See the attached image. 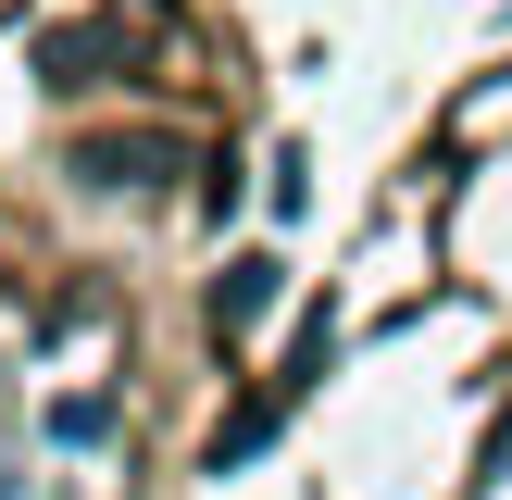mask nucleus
<instances>
[{"instance_id":"f257e3e1","label":"nucleus","mask_w":512,"mask_h":500,"mask_svg":"<svg viewBox=\"0 0 512 500\" xmlns=\"http://www.w3.org/2000/svg\"><path fill=\"white\" fill-rule=\"evenodd\" d=\"M75 175H88V188H163L175 138L163 125H100V138H75Z\"/></svg>"},{"instance_id":"f03ea898","label":"nucleus","mask_w":512,"mask_h":500,"mask_svg":"<svg viewBox=\"0 0 512 500\" xmlns=\"http://www.w3.org/2000/svg\"><path fill=\"white\" fill-rule=\"evenodd\" d=\"M275 288H288V263H275V250H238V263L213 275V338H250V325L275 313Z\"/></svg>"},{"instance_id":"7ed1b4c3","label":"nucleus","mask_w":512,"mask_h":500,"mask_svg":"<svg viewBox=\"0 0 512 500\" xmlns=\"http://www.w3.org/2000/svg\"><path fill=\"white\" fill-rule=\"evenodd\" d=\"M275 425H288V400H238V413L213 425V450H200V463H213V475H238L250 450H275Z\"/></svg>"},{"instance_id":"20e7f679","label":"nucleus","mask_w":512,"mask_h":500,"mask_svg":"<svg viewBox=\"0 0 512 500\" xmlns=\"http://www.w3.org/2000/svg\"><path fill=\"white\" fill-rule=\"evenodd\" d=\"M325 350H338V313H300V338H288V388H275V400H300V388H313V375H325Z\"/></svg>"},{"instance_id":"39448f33","label":"nucleus","mask_w":512,"mask_h":500,"mask_svg":"<svg viewBox=\"0 0 512 500\" xmlns=\"http://www.w3.org/2000/svg\"><path fill=\"white\" fill-rule=\"evenodd\" d=\"M50 438H63V450H88V438H113V400H63V413H50Z\"/></svg>"},{"instance_id":"423d86ee","label":"nucleus","mask_w":512,"mask_h":500,"mask_svg":"<svg viewBox=\"0 0 512 500\" xmlns=\"http://www.w3.org/2000/svg\"><path fill=\"white\" fill-rule=\"evenodd\" d=\"M512 475V413H500V438H488V463H475V488H500Z\"/></svg>"},{"instance_id":"0eeeda50","label":"nucleus","mask_w":512,"mask_h":500,"mask_svg":"<svg viewBox=\"0 0 512 500\" xmlns=\"http://www.w3.org/2000/svg\"><path fill=\"white\" fill-rule=\"evenodd\" d=\"M0 500H25V475H13V463H0Z\"/></svg>"}]
</instances>
